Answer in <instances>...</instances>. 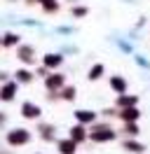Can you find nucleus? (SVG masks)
I'll return each instance as SVG.
<instances>
[{"instance_id":"9d476101","label":"nucleus","mask_w":150,"mask_h":154,"mask_svg":"<svg viewBox=\"0 0 150 154\" xmlns=\"http://www.w3.org/2000/svg\"><path fill=\"white\" fill-rule=\"evenodd\" d=\"M38 133H40V138H42V140H56V135H54V124L40 122V124H38Z\"/></svg>"},{"instance_id":"b1692460","label":"nucleus","mask_w":150,"mask_h":154,"mask_svg":"<svg viewBox=\"0 0 150 154\" xmlns=\"http://www.w3.org/2000/svg\"><path fill=\"white\" fill-rule=\"evenodd\" d=\"M7 79H9V72H7V70H0V84L7 82Z\"/></svg>"},{"instance_id":"1a4fd4ad","label":"nucleus","mask_w":150,"mask_h":154,"mask_svg":"<svg viewBox=\"0 0 150 154\" xmlns=\"http://www.w3.org/2000/svg\"><path fill=\"white\" fill-rule=\"evenodd\" d=\"M12 77H14V82H17V84H31V82L35 79V75H33L28 68H19Z\"/></svg>"},{"instance_id":"2eb2a0df","label":"nucleus","mask_w":150,"mask_h":154,"mask_svg":"<svg viewBox=\"0 0 150 154\" xmlns=\"http://www.w3.org/2000/svg\"><path fill=\"white\" fill-rule=\"evenodd\" d=\"M136 103H139V98H136V96H127V94H120V98H117V105H120L122 110H124V107H134Z\"/></svg>"},{"instance_id":"412c9836","label":"nucleus","mask_w":150,"mask_h":154,"mask_svg":"<svg viewBox=\"0 0 150 154\" xmlns=\"http://www.w3.org/2000/svg\"><path fill=\"white\" fill-rule=\"evenodd\" d=\"M70 14H73L75 19H82V17H87V7H84V5H73Z\"/></svg>"},{"instance_id":"bb28decb","label":"nucleus","mask_w":150,"mask_h":154,"mask_svg":"<svg viewBox=\"0 0 150 154\" xmlns=\"http://www.w3.org/2000/svg\"><path fill=\"white\" fill-rule=\"evenodd\" d=\"M0 47H2V35H0Z\"/></svg>"},{"instance_id":"5701e85b","label":"nucleus","mask_w":150,"mask_h":154,"mask_svg":"<svg viewBox=\"0 0 150 154\" xmlns=\"http://www.w3.org/2000/svg\"><path fill=\"white\" fill-rule=\"evenodd\" d=\"M33 75H35V77H38V75H40V77H42V79H45V77H47V75H49V70H47V68H45V66H40V68H38V70H35V72H33Z\"/></svg>"},{"instance_id":"c756f323","label":"nucleus","mask_w":150,"mask_h":154,"mask_svg":"<svg viewBox=\"0 0 150 154\" xmlns=\"http://www.w3.org/2000/svg\"><path fill=\"white\" fill-rule=\"evenodd\" d=\"M38 154H42V152H38Z\"/></svg>"},{"instance_id":"a878e982","label":"nucleus","mask_w":150,"mask_h":154,"mask_svg":"<svg viewBox=\"0 0 150 154\" xmlns=\"http://www.w3.org/2000/svg\"><path fill=\"white\" fill-rule=\"evenodd\" d=\"M7 124V115H5V112H0V126H5Z\"/></svg>"},{"instance_id":"4468645a","label":"nucleus","mask_w":150,"mask_h":154,"mask_svg":"<svg viewBox=\"0 0 150 154\" xmlns=\"http://www.w3.org/2000/svg\"><path fill=\"white\" fill-rule=\"evenodd\" d=\"M110 89H112V91H117V94H124V91H127V79L120 77V75L110 77Z\"/></svg>"},{"instance_id":"f257e3e1","label":"nucleus","mask_w":150,"mask_h":154,"mask_svg":"<svg viewBox=\"0 0 150 154\" xmlns=\"http://www.w3.org/2000/svg\"><path fill=\"white\" fill-rule=\"evenodd\" d=\"M5 138H7V145H9V147H24V145L31 143V138H33V135H31L28 128H12Z\"/></svg>"},{"instance_id":"dca6fc26","label":"nucleus","mask_w":150,"mask_h":154,"mask_svg":"<svg viewBox=\"0 0 150 154\" xmlns=\"http://www.w3.org/2000/svg\"><path fill=\"white\" fill-rule=\"evenodd\" d=\"M120 117L124 119V122H136V119L141 117V112L136 110V107H124V110L120 112Z\"/></svg>"},{"instance_id":"6e6552de","label":"nucleus","mask_w":150,"mask_h":154,"mask_svg":"<svg viewBox=\"0 0 150 154\" xmlns=\"http://www.w3.org/2000/svg\"><path fill=\"white\" fill-rule=\"evenodd\" d=\"M68 138H70V140H75V143H84V140H87V138H89V133H87V128H84V124H75L73 128H70V131H68Z\"/></svg>"},{"instance_id":"a211bd4d","label":"nucleus","mask_w":150,"mask_h":154,"mask_svg":"<svg viewBox=\"0 0 150 154\" xmlns=\"http://www.w3.org/2000/svg\"><path fill=\"white\" fill-rule=\"evenodd\" d=\"M75 96H77V89L70 87V84H66V87L59 91V98H64V100H75Z\"/></svg>"},{"instance_id":"20e7f679","label":"nucleus","mask_w":150,"mask_h":154,"mask_svg":"<svg viewBox=\"0 0 150 154\" xmlns=\"http://www.w3.org/2000/svg\"><path fill=\"white\" fill-rule=\"evenodd\" d=\"M17 91H19V84L14 79L2 82V84H0V100H2V103H12L14 96H17Z\"/></svg>"},{"instance_id":"39448f33","label":"nucleus","mask_w":150,"mask_h":154,"mask_svg":"<svg viewBox=\"0 0 150 154\" xmlns=\"http://www.w3.org/2000/svg\"><path fill=\"white\" fill-rule=\"evenodd\" d=\"M45 87H47V91H61V89L66 87V75H61V72H49V75L45 77Z\"/></svg>"},{"instance_id":"423d86ee","label":"nucleus","mask_w":150,"mask_h":154,"mask_svg":"<svg viewBox=\"0 0 150 154\" xmlns=\"http://www.w3.org/2000/svg\"><path fill=\"white\" fill-rule=\"evenodd\" d=\"M21 117L24 119H40L42 117V107L35 105V103H31V100H26V103H21Z\"/></svg>"},{"instance_id":"f03ea898","label":"nucleus","mask_w":150,"mask_h":154,"mask_svg":"<svg viewBox=\"0 0 150 154\" xmlns=\"http://www.w3.org/2000/svg\"><path fill=\"white\" fill-rule=\"evenodd\" d=\"M17 58L24 63V66H35L38 63V56H35V49L31 47V45H19L17 47Z\"/></svg>"},{"instance_id":"f8f14e48","label":"nucleus","mask_w":150,"mask_h":154,"mask_svg":"<svg viewBox=\"0 0 150 154\" xmlns=\"http://www.w3.org/2000/svg\"><path fill=\"white\" fill-rule=\"evenodd\" d=\"M56 149H59L61 154H75L77 143H75V140H70V138H66V140H56Z\"/></svg>"},{"instance_id":"c85d7f7f","label":"nucleus","mask_w":150,"mask_h":154,"mask_svg":"<svg viewBox=\"0 0 150 154\" xmlns=\"http://www.w3.org/2000/svg\"><path fill=\"white\" fill-rule=\"evenodd\" d=\"M9 2H14V0H9Z\"/></svg>"},{"instance_id":"aec40b11","label":"nucleus","mask_w":150,"mask_h":154,"mask_svg":"<svg viewBox=\"0 0 150 154\" xmlns=\"http://www.w3.org/2000/svg\"><path fill=\"white\" fill-rule=\"evenodd\" d=\"M124 149H127V152H143V145L136 143V140H127V143H124Z\"/></svg>"},{"instance_id":"7ed1b4c3","label":"nucleus","mask_w":150,"mask_h":154,"mask_svg":"<svg viewBox=\"0 0 150 154\" xmlns=\"http://www.w3.org/2000/svg\"><path fill=\"white\" fill-rule=\"evenodd\" d=\"M89 138H92L94 143H108V140H115V131L101 124V126H94V128H92Z\"/></svg>"},{"instance_id":"6ab92c4d","label":"nucleus","mask_w":150,"mask_h":154,"mask_svg":"<svg viewBox=\"0 0 150 154\" xmlns=\"http://www.w3.org/2000/svg\"><path fill=\"white\" fill-rule=\"evenodd\" d=\"M40 7H42V12H47V14H54V12H59V0H42L40 2Z\"/></svg>"},{"instance_id":"ddd939ff","label":"nucleus","mask_w":150,"mask_h":154,"mask_svg":"<svg viewBox=\"0 0 150 154\" xmlns=\"http://www.w3.org/2000/svg\"><path fill=\"white\" fill-rule=\"evenodd\" d=\"M75 119H77V124H94L96 122V112H92V110H75Z\"/></svg>"},{"instance_id":"393cba45","label":"nucleus","mask_w":150,"mask_h":154,"mask_svg":"<svg viewBox=\"0 0 150 154\" xmlns=\"http://www.w3.org/2000/svg\"><path fill=\"white\" fill-rule=\"evenodd\" d=\"M24 2H26L28 7H35V5H40V2H42V0H24Z\"/></svg>"},{"instance_id":"f3484780","label":"nucleus","mask_w":150,"mask_h":154,"mask_svg":"<svg viewBox=\"0 0 150 154\" xmlns=\"http://www.w3.org/2000/svg\"><path fill=\"white\" fill-rule=\"evenodd\" d=\"M106 72V68L101 66V63H96V66L89 68V72H87V79H92V82H96V79H101V75Z\"/></svg>"},{"instance_id":"0eeeda50","label":"nucleus","mask_w":150,"mask_h":154,"mask_svg":"<svg viewBox=\"0 0 150 154\" xmlns=\"http://www.w3.org/2000/svg\"><path fill=\"white\" fill-rule=\"evenodd\" d=\"M61 63H64V56H61V54L49 51V54L42 56V66H45L47 70H56V68H61Z\"/></svg>"},{"instance_id":"cd10ccee","label":"nucleus","mask_w":150,"mask_h":154,"mask_svg":"<svg viewBox=\"0 0 150 154\" xmlns=\"http://www.w3.org/2000/svg\"><path fill=\"white\" fill-rule=\"evenodd\" d=\"M5 154H12V152H5Z\"/></svg>"},{"instance_id":"4be33fe9","label":"nucleus","mask_w":150,"mask_h":154,"mask_svg":"<svg viewBox=\"0 0 150 154\" xmlns=\"http://www.w3.org/2000/svg\"><path fill=\"white\" fill-rule=\"evenodd\" d=\"M124 131H127V135H131V138H134V135H139V128H136V126L131 124V122H127V126H124Z\"/></svg>"},{"instance_id":"9b49d317","label":"nucleus","mask_w":150,"mask_h":154,"mask_svg":"<svg viewBox=\"0 0 150 154\" xmlns=\"http://www.w3.org/2000/svg\"><path fill=\"white\" fill-rule=\"evenodd\" d=\"M19 45H21V35H19V33H12V30H9V33H5V35H2V47L5 49H17Z\"/></svg>"}]
</instances>
